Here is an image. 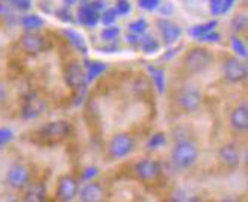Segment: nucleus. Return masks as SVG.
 <instances>
[{
  "label": "nucleus",
  "mask_w": 248,
  "mask_h": 202,
  "mask_svg": "<svg viewBox=\"0 0 248 202\" xmlns=\"http://www.w3.org/2000/svg\"><path fill=\"white\" fill-rule=\"evenodd\" d=\"M176 103L183 112H195L202 104V94L192 85H186L177 92Z\"/></svg>",
  "instance_id": "nucleus-5"
},
{
  "label": "nucleus",
  "mask_w": 248,
  "mask_h": 202,
  "mask_svg": "<svg viewBox=\"0 0 248 202\" xmlns=\"http://www.w3.org/2000/svg\"><path fill=\"white\" fill-rule=\"evenodd\" d=\"M79 195V183L76 178H73L71 175H62L58 181V190L56 198L59 201H73Z\"/></svg>",
  "instance_id": "nucleus-12"
},
{
  "label": "nucleus",
  "mask_w": 248,
  "mask_h": 202,
  "mask_svg": "<svg viewBox=\"0 0 248 202\" xmlns=\"http://www.w3.org/2000/svg\"><path fill=\"white\" fill-rule=\"evenodd\" d=\"M98 175V168H95V166H88V168H85L83 169V172H82V175H80V180L82 181H90V180H93L94 176H97Z\"/></svg>",
  "instance_id": "nucleus-37"
},
{
  "label": "nucleus",
  "mask_w": 248,
  "mask_h": 202,
  "mask_svg": "<svg viewBox=\"0 0 248 202\" xmlns=\"http://www.w3.org/2000/svg\"><path fill=\"white\" fill-rule=\"evenodd\" d=\"M6 97H8V92H6V86H5L2 82H0V106H3V104H5Z\"/></svg>",
  "instance_id": "nucleus-40"
},
{
  "label": "nucleus",
  "mask_w": 248,
  "mask_h": 202,
  "mask_svg": "<svg viewBox=\"0 0 248 202\" xmlns=\"http://www.w3.org/2000/svg\"><path fill=\"white\" fill-rule=\"evenodd\" d=\"M219 40H221V35L215 30H210L198 38V41H202V43H218Z\"/></svg>",
  "instance_id": "nucleus-36"
},
{
  "label": "nucleus",
  "mask_w": 248,
  "mask_h": 202,
  "mask_svg": "<svg viewBox=\"0 0 248 202\" xmlns=\"http://www.w3.org/2000/svg\"><path fill=\"white\" fill-rule=\"evenodd\" d=\"M150 74H152V80L156 86V89L159 94H162L165 91V71L162 68H155L150 67Z\"/></svg>",
  "instance_id": "nucleus-23"
},
{
  "label": "nucleus",
  "mask_w": 248,
  "mask_h": 202,
  "mask_svg": "<svg viewBox=\"0 0 248 202\" xmlns=\"http://www.w3.org/2000/svg\"><path fill=\"white\" fill-rule=\"evenodd\" d=\"M56 15H58V18H59L61 21H64V23H73V21H74V18H73V15H71V12H70V9H68L67 6L58 9V11H56Z\"/></svg>",
  "instance_id": "nucleus-38"
},
{
  "label": "nucleus",
  "mask_w": 248,
  "mask_h": 202,
  "mask_svg": "<svg viewBox=\"0 0 248 202\" xmlns=\"http://www.w3.org/2000/svg\"><path fill=\"white\" fill-rule=\"evenodd\" d=\"M31 180V171L28 166L21 165V163H16L12 165L6 172V183L12 188H24Z\"/></svg>",
  "instance_id": "nucleus-11"
},
{
  "label": "nucleus",
  "mask_w": 248,
  "mask_h": 202,
  "mask_svg": "<svg viewBox=\"0 0 248 202\" xmlns=\"http://www.w3.org/2000/svg\"><path fill=\"white\" fill-rule=\"evenodd\" d=\"M73 127L68 121L59 119V121H52L44 124L43 127L35 133L36 142L41 145H56L61 144L62 141L71 134Z\"/></svg>",
  "instance_id": "nucleus-2"
},
{
  "label": "nucleus",
  "mask_w": 248,
  "mask_h": 202,
  "mask_svg": "<svg viewBox=\"0 0 248 202\" xmlns=\"http://www.w3.org/2000/svg\"><path fill=\"white\" fill-rule=\"evenodd\" d=\"M12 139H14V133H12L11 129H8V127H2V129H0V145L9 144Z\"/></svg>",
  "instance_id": "nucleus-35"
},
{
  "label": "nucleus",
  "mask_w": 248,
  "mask_h": 202,
  "mask_svg": "<svg viewBox=\"0 0 248 202\" xmlns=\"http://www.w3.org/2000/svg\"><path fill=\"white\" fill-rule=\"evenodd\" d=\"M132 6L129 3V0H117V5H115V11L118 15H127L130 12Z\"/></svg>",
  "instance_id": "nucleus-34"
},
{
  "label": "nucleus",
  "mask_w": 248,
  "mask_h": 202,
  "mask_svg": "<svg viewBox=\"0 0 248 202\" xmlns=\"http://www.w3.org/2000/svg\"><path fill=\"white\" fill-rule=\"evenodd\" d=\"M157 9H160V12H162V14H168V12H171L172 11V5H171V2H167L165 5H162V6H157Z\"/></svg>",
  "instance_id": "nucleus-42"
},
{
  "label": "nucleus",
  "mask_w": 248,
  "mask_h": 202,
  "mask_svg": "<svg viewBox=\"0 0 248 202\" xmlns=\"http://www.w3.org/2000/svg\"><path fill=\"white\" fill-rule=\"evenodd\" d=\"M230 26L234 32H244L247 29V15L245 14H236L232 21H230Z\"/></svg>",
  "instance_id": "nucleus-26"
},
{
  "label": "nucleus",
  "mask_w": 248,
  "mask_h": 202,
  "mask_svg": "<svg viewBox=\"0 0 248 202\" xmlns=\"http://www.w3.org/2000/svg\"><path fill=\"white\" fill-rule=\"evenodd\" d=\"M224 79L230 83H241L247 79V65L238 58H229L224 62Z\"/></svg>",
  "instance_id": "nucleus-9"
},
{
  "label": "nucleus",
  "mask_w": 248,
  "mask_h": 202,
  "mask_svg": "<svg viewBox=\"0 0 248 202\" xmlns=\"http://www.w3.org/2000/svg\"><path fill=\"white\" fill-rule=\"evenodd\" d=\"M230 44H232V48H233V52L236 53L238 56H241V58H247V47H245V44L242 43V40L241 38H238V36H232L230 38Z\"/></svg>",
  "instance_id": "nucleus-27"
},
{
  "label": "nucleus",
  "mask_w": 248,
  "mask_h": 202,
  "mask_svg": "<svg viewBox=\"0 0 248 202\" xmlns=\"http://www.w3.org/2000/svg\"><path fill=\"white\" fill-rule=\"evenodd\" d=\"M46 107H47L46 100H43V97H40L38 94L31 92L28 95H24L21 101V118L26 121L40 118L44 113Z\"/></svg>",
  "instance_id": "nucleus-4"
},
{
  "label": "nucleus",
  "mask_w": 248,
  "mask_h": 202,
  "mask_svg": "<svg viewBox=\"0 0 248 202\" xmlns=\"http://www.w3.org/2000/svg\"><path fill=\"white\" fill-rule=\"evenodd\" d=\"M133 146H135V142L130 134L118 133L110 139L108 151H109V156L112 159H124L132 153Z\"/></svg>",
  "instance_id": "nucleus-6"
},
{
  "label": "nucleus",
  "mask_w": 248,
  "mask_h": 202,
  "mask_svg": "<svg viewBox=\"0 0 248 202\" xmlns=\"http://www.w3.org/2000/svg\"><path fill=\"white\" fill-rule=\"evenodd\" d=\"M62 2L65 3V6H71V5H74V3H78L79 0H62Z\"/></svg>",
  "instance_id": "nucleus-45"
},
{
  "label": "nucleus",
  "mask_w": 248,
  "mask_h": 202,
  "mask_svg": "<svg viewBox=\"0 0 248 202\" xmlns=\"http://www.w3.org/2000/svg\"><path fill=\"white\" fill-rule=\"evenodd\" d=\"M62 35L67 38L68 43L76 50H79V52H82L83 55L88 53V47H86V43L83 40V36L79 32L73 30V29H64V30H62Z\"/></svg>",
  "instance_id": "nucleus-19"
},
{
  "label": "nucleus",
  "mask_w": 248,
  "mask_h": 202,
  "mask_svg": "<svg viewBox=\"0 0 248 202\" xmlns=\"http://www.w3.org/2000/svg\"><path fill=\"white\" fill-rule=\"evenodd\" d=\"M198 156H200L198 145L192 139H188V137L176 141L174 146L171 149V161L174 163V166L179 169L192 168L198 160Z\"/></svg>",
  "instance_id": "nucleus-1"
},
{
  "label": "nucleus",
  "mask_w": 248,
  "mask_h": 202,
  "mask_svg": "<svg viewBox=\"0 0 248 202\" xmlns=\"http://www.w3.org/2000/svg\"><path fill=\"white\" fill-rule=\"evenodd\" d=\"M234 2H236V0H222V5H224V14L233 8Z\"/></svg>",
  "instance_id": "nucleus-43"
},
{
  "label": "nucleus",
  "mask_w": 248,
  "mask_h": 202,
  "mask_svg": "<svg viewBox=\"0 0 248 202\" xmlns=\"http://www.w3.org/2000/svg\"><path fill=\"white\" fill-rule=\"evenodd\" d=\"M20 23H21V26L24 28V30H31V32L40 30L46 24V21L40 15H36V14H28V15L21 17Z\"/></svg>",
  "instance_id": "nucleus-21"
},
{
  "label": "nucleus",
  "mask_w": 248,
  "mask_h": 202,
  "mask_svg": "<svg viewBox=\"0 0 248 202\" xmlns=\"http://www.w3.org/2000/svg\"><path fill=\"white\" fill-rule=\"evenodd\" d=\"M156 26H157L160 36H162V40L167 45L174 44L182 35V29L177 26L176 23H172L171 20L159 18V20H156Z\"/></svg>",
  "instance_id": "nucleus-14"
},
{
  "label": "nucleus",
  "mask_w": 248,
  "mask_h": 202,
  "mask_svg": "<svg viewBox=\"0 0 248 202\" xmlns=\"http://www.w3.org/2000/svg\"><path fill=\"white\" fill-rule=\"evenodd\" d=\"M209 11L212 15L224 14V5H222V0H209Z\"/></svg>",
  "instance_id": "nucleus-32"
},
{
  "label": "nucleus",
  "mask_w": 248,
  "mask_h": 202,
  "mask_svg": "<svg viewBox=\"0 0 248 202\" xmlns=\"http://www.w3.org/2000/svg\"><path fill=\"white\" fill-rule=\"evenodd\" d=\"M64 79L65 83L74 91H80L86 85V74L85 68L79 64L78 60H71L68 62V65L65 67L64 71Z\"/></svg>",
  "instance_id": "nucleus-7"
},
{
  "label": "nucleus",
  "mask_w": 248,
  "mask_h": 202,
  "mask_svg": "<svg viewBox=\"0 0 248 202\" xmlns=\"http://www.w3.org/2000/svg\"><path fill=\"white\" fill-rule=\"evenodd\" d=\"M160 5V0H138V6L144 11L153 12Z\"/></svg>",
  "instance_id": "nucleus-33"
},
{
  "label": "nucleus",
  "mask_w": 248,
  "mask_h": 202,
  "mask_svg": "<svg viewBox=\"0 0 248 202\" xmlns=\"http://www.w3.org/2000/svg\"><path fill=\"white\" fill-rule=\"evenodd\" d=\"M24 201L41 202L46 199V186L43 183H28L24 186Z\"/></svg>",
  "instance_id": "nucleus-18"
},
{
  "label": "nucleus",
  "mask_w": 248,
  "mask_h": 202,
  "mask_svg": "<svg viewBox=\"0 0 248 202\" xmlns=\"http://www.w3.org/2000/svg\"><path fill=\"white\" fill-rule=\"evenodd\" d=\"M20 44L24 52L29 55H38L47 50V40L38 32L26 30L20 38Z\"/></svg>",
  "instance_id": "nucleus-8"
},
{
  "label": "nucleus",
  "mask_w": 248,
  "mask_h": 202,
  "mask_svg": "<svg viewBox=\"0 0 248 202\" xmlns=\"http://www.w3.org/2000/svg\"><path fill=\"white\" fill-rule=\"evenodd\" d=\"M88 3H90L91 8H94L97 12H102V11L106 8V5H105L103 0H93V2H88Z\"/></svg>",
  "instance_id": "nucleus-39"
},
{
  "label": "nucleus",
  "mask_w": 248,
  "mask_h": 202,
  "mask_svg": "<svg viewBox=\"0 0 248 202\" xmlns=\"http://www.w3.org/2000/svg\"><path fill=\"white\" fill-rule=\"evenodd\" d=\"M3 2L17 11H28L32 6V0H3Z\"/></svg>",
  "instance_id": "nucleus-31"
},
{
  "label": "nucleus",
  "mask_w": 248,
  "mask_h": 202,
  "mask_svg": "<svg viewBox=\"0 0 248 202\" xmlns=\"http://www.w3.org/2000/svg\"><path fill=\"white\" fill-rule=\"evenodd\" d=\"M80 201L83 202H98L103 199V188L98 183H88L85 184L80 190Z\"/></svg>",
  "instance_id": "nucleus-17"
},
{
  "label": "nucleus",
  "mask_w": 248,
  "mask_h": 202,
  "mask_svg": "<svg viewBox=\"0 0 248 202\" xmlns=\"http://www.w3.org/2000/svg\"><path fill=\"white\" fill-rule=\"evenodd\" d=\"M230 125L236 131H247L248 129V107L245 103L234 107L230 113Z\"/></svg>",
  "instance_id": "nucleus-15"
},
{
  "label": "nucleus",
  "mask_w": 248,
  "mask_h": 202,
  "mask_svg": "<svg viewBox=\"0 0 248 202\" xmlns=\"http://www.w3.org/2000/svg\"><path fill=\"white\" fill-rule=\"evenodd\" d=\"M78 17H79V23L83 24V26L94 28V26H97V23L100 21V12H97L94 8H91V5L88 2H85L79 8Z\"/></svg>",
  "instance_id": "nucleus-16"
},
{
  "label": "nucleus",
  "mask_w": 248,
  "mask_h": 202,
  "mask_svg": "<svg viewBox=\"0 0 248 202\" xmlns=\"http://www.w3.org/2000/svg\"><path fill=\"white\" fill-rule=\"evenodd\" d=\"M138 45L141 47V50L145 55H153V53L159 52V48H160L157 40H156V38H153V36H144V38L141 36Z\"/></svg>",
  "instance_id": "nucleus-22"
},
{
  "label": "nucleus",
  "mask_w": 248,
  "mask_h": 202,
  "mask_svg": "<svg viewBox=\"0 0 248 202\" xmlns=\"http://www.w3.org/2000/svg\"><path fill=\"white\" fill-rule=\"evenodd\" d=\"M141 36H142V35H138V33H130V35L127 36V41H129L130 44H140Z\"/></svg>",
  "instance_id": "nucleus-41"
},
{
  "label": "nucleus",
  "mask_w": 248,
  "mask_h": 202,
  "mask_svg": "<svg viewBox=\"0 0 248 202\" xmlns=\"http://www.w3.org/2000/svg\"><path fill=\"white\" fill-rule=\"evenodd\" d=\"M147 28H148V23H147L144 18H136L135 21H132V23L129 24V30H130L132 33H138V35L145 33Z\"/></svg>",
  "instance_id": "nucleus-29"
},
{
  "label": "nucleus",
  "mask_w": 248,
  "mask_h": 202,
  "mask_svg": "<svg viewBox=\"0 0 248 202\" xmlns=\"http://www.w3.org/2000/svg\"><path fill=\"white\" fill-rule=\"evenodd\" d=\"M218 160L221 161L222 166H226L229 169H234L239 166L241 163V153H239V148L233 144H227V145H222L218 149Z\"/></svg>",
  "instance_id": "nucleus-13"
},
{
  "label": "nucleus",
  "mask_w": 248,
  "mask_h": 202,
  "mask_svg": "<svg viewBox=\"0 0 248 202\" xmlns=\"http://www.w3.org/2000/svg\"><path fill=\"white\" fill-rule=\"evenodd\" d=\"M218 26V21L217 20H212V21H207V23H203V24H197V26L191 28L189 29V35L192 38H200L202 35L210 32V30H215V28Z\"/></svg>",
  "instance_id": "nucleus-24"
},
{
  "label": "nucleus",
  "mask_w": 248,
  "mask_h": 202,
  "mask_svg": "<svg viewBox=\"0 0 248 202\" xmlns=\"http://www.w3.org/2000/svg\"><path fill=\"white\" fill-rule=\"evenodd\" d=\"M118 35H120V28L118 26H112V24H109V26L105 28L102 30V33H100L103 41H114V40H117V38H118Z\"/></svg>",
  "instance_id": "nucleus-28"
},
{
  "label": "nucleus",
  "mask_w": 248,
  "mask_h": 202,
  "mask_svg": "<svg viewBox=\"0 0 248 202\" xmlns=\"http://www.w3.org/2000/svg\"><path fill=\"white\" fill-rule=\"evenodd\" d=\"M136 176L142 181H152L156 180L157 176L162 172L160 169L159 161L153 160V159H142L140 161L135 163V168H133Z\"/></svg>",
  "instance_id": "nucleus-10"
},
{
  "label": "nucleus",
  "mask_w": 248,
  "mask_h": 202,
  "mask_svg": "<svg viewBox=\"0 0 248 202\" xmlns=\"http://www.w3.org/2000/svg\"><path fill=\"white\" fill-rule=\"evenodd\" d=\"M118 14H117V11L115 8H105L102 11V23L105 24V26H109V24H114V21L117 20Z\"/></svg>",
  "instance_id": "nucleus-30"
},
{
  "label": "nucleus",
  "mask_w": 248,
  "mask_h": 202,
  "mask_svg": "<svg viewBox=\"0 0 248 202\" xmlns=\"http://www.w3.org/2000/svg\"><path fill=\"white\" fill-rule=\"evenodd\" d=\"M165 144H167V137H165V134H164V133H156V134H153L150 139H148L147 148L150 149V151H153V149H157V148H160V146H164Z\"/></svg>",
  "instance_id": "nucleus-25"
},
{
  "label": "nucleus",
  "mask_w": 248,
  "mask_h": 202,
  "mask_svg": "<svg viewBox=\"0 0 248 202\" xmlns=\"http://www.w3.org/2000/svg\"><path fill=\"white\" fill-rule=\"evenodd\" d=\"M85 74H86V82L95 80L98 75H102L106 71V64L100 60H86L85 62Z\"/></svg>",
  "instance_id": "nucleus-20"
},
{
  "label": "nucleus",
  "mask_w": 248,
  "mask_h": 202,
  "mask_svg": "<svg viewBox=\"0 0 248 202\" xmlns=\"http://www.w3.org/2000/svg\"><path fill=\"white\" fill-rule=\"evenodd\" d=\"M210 62H212V56H210V53L206 48H202V47L189 50L183 59V64H185L186 70L192 74L206 71L210 65Z\"/></svg>",
  "instance_id": "nucleus-3"
},
{
  "label": "nucleus",
  "mask_w": 248,
  "mask_h": 202,
  "mask_svg": "<svg viewBox=\"0 0 248 202\" xmlns=\"http://www.w3.org/2000/svg\"><path fill=\"white\" fill-rule=\"evenodd\" d=\"M176 52H177L176 48H171V50H170V53H168V55H164V56H162V59H170V58H171L172 55H174Z\"/></svg>",
  "instance_id": "nucleus-44"
}]
</instances>
